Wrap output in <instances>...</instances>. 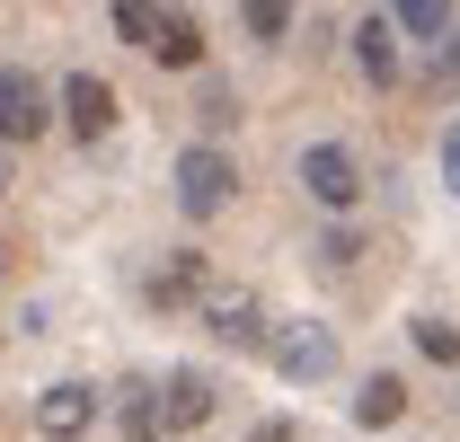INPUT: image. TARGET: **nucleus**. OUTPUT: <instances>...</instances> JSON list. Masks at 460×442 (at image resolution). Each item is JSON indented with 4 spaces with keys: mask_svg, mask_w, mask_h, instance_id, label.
Listing matches in <instances>:
<instances>
[{
    "mask_svg": "<svg viewBox=\"0 0 460 442\" xmlns=\"http://www.w3.org/2000/svg\"><path fill=\"white\" fill-rule=\"evenodd\" d=\"M230 186H239V168H230L213 142H195V151L177 160V213H186V221H213L230 204Z\"/></svg>",
    "mask_w": 460,
    "mask_h": 442,
    "instance_id": "1",
    "label": "nucleus"
},
{
    "mask_svg": "<svg viewBox=\"0 0 460 442\" xmlns=\"http://www.w3.org/2000/svg\"><path fill=\"white\" fill-rule=\"evenodd\" d=\"M301 186H310V204H328V213H354L363 204V168L345 142H310L301 151Z\"/></svg>",
    "mask_w": 460,
    "mask_h": 442,
    "instance_id": "2",
    "label": "nucleus"
},
{
    "mask_svg": "<svg viewBox=\"0 0 460 442\" xmlns=\"http://www.w3.org/2000/svg\"><path fill=\"white\" fill-rule=\"evenodd\" d=\"M89 425H98V389L89 381H54L45 398H36V434L45 442H80Z\"/></svg>",
    "mask_w": 460,
    "mask_h": 442,
    "instance_id": "3",
    "label": "nucleus"
},
{
    "mask_svg": "<svg viewBox=\"0 0 460 442\" xmlns=\"http://www.w3.org/2000/svg\"><path fill=\"white\" fill-rule=\"evenodd\" d=\"M266 354H275V372H284V381H328V372H337V336L310 328V319H301V328H284Z\"/></svg>",
    "mask_w": 460,
    "mask_h": 442,
    "instance_id": "4",
    "label": "nucleus"
},
{
    "mask_svg": "<svg viewBox=\"0 0 460 442\" xmlns=\"http://www.w3.org/2000/svg\"><path fill=\"white\" fill-rule=\"evenodd\" d=\"M54 115H45V89L18 71V62H0V142H36Z\"/></svg>",
    "mask_w": 460,
    "mask_h": 442,
    "instance_id": "5",
    "label": "nucleus"
},
{
    "mask_svg": "<svg viewBox=\"0 0 460 442\" xmlns=\"http://www.w3.org/2000/svg\"><path fill=\"white\" fill-rule=\"evenodd\" d=\"M204 328L222 336V345H275V328H266V310H257L248 292H204Z\"/></svg>",
    "mask_w": 460,
    "mask_h": 442,
    "instance_id": "6",
    "label": "nucleus"
},
{
    "mask_svg": "<svg viewBox=\"0 0 460 442\" xmlns=\"http://www.w3.org/2000/svg\"><path fill=\"white\" fill-rule=\"evenodd\" d=\"M62 115H71L80 142H98V133L115 124V89L98 80V71H71V80H62Z\"/></svg>",
    "mask_w": 460,
    "mask_h": 442,
    "instance_id": "7",
    "label": "nucleus"
},
{
    "mask_svg": "<svg viewBox=\"0 0 460 442\" xmlns=\"http://www.w3.org/2000/svg\"><path fill=\"white\" fill-rule=\"evenodd\" d=\"M354 71H363L372 89L399 80V18H363V27H354Z\"/></svg>",
    "mask_w": 460,
    "mask_h": 442,
    "instance_id": "8",
    "label": "nucleus"
},
{
    "mask_svg": "<svg viewBox=\"0 0 460 442\" xmlns=\"http://www.w3.org/2000/svg\"><path fill=\"white\" fill-rule=\"evenodd\" d=\"M160 416H169V434H195V425L213 416V381H204V372H169V389H160Z\"/></svg>",
    "mask_w": 460,
    "mask_h": 442,
    "instance_id": "9",
    "label": "nucleus"
},
{
    "mask_svg": "<svg viewBox=\"0 0 460 442\" xmlns=\"http://www.w3.org/2000/svg\"><path fill=\"white\" fill-rule=\"evenodd\" d=\"M151 62H169V71H195V62H204V27H195L186 9H169V18H160V36H151Z\"/></svg>",
    "mask_w": 460,
    "mask_h": 442,
    "instance_id": "10",
    "label": "nucleus"
},
{
    "mask_svg": "<svg viewBox=\"0 0 460 442\" xmlns=\"http://www.w3.org/2000/svg\"><path fill=\"white\" fill-rule=\"evenodd\" d=\"M399 416H407V381L372 372V381H363V398H354V425H372V434H381V425H399Z\"/></svg>",
    "mask_w": 460,
    "mask_h": 442,
    "instance_id": "11",
    "label": "nucleus"
},
{
    "mask_svg": "<svg viewBox=\"0 0 460 442\" xmlns=\"http://www.w3.org/2000/svg\"><path fill=\"white\" fill-rule=\"evenodd\" d=\"M390 18H399L416 45H443L452 36V0H390Z\"/></svg>",
    "mask_w": 460,
    "mask_h": 442,
    "instance_id": "12",
    "label": "nucleus"
},
{
    "mask_svg": "<svg viewBox=\"0 0 460 442\" xmlns=\"http://www.w3.org/2000/svg\"><path fill=\"white\" fill-rule=\"evenodd\" d=\"M160 18H169L160 0H115V36H124V45H142V54H151V36H160Z\"/></svg>",
    "mask_w": 460,
    "mask_h": 442,
    "instance_id": "13",
    "label": "nucleus"
},
{
    "mask_svg": "<svg viewBox=\"0 0 460 442\" xmlns=\"http://www.w3.org/2000/svg\"><path fill=\"white\" fill-rule=\"evenodd\" d=\"M186 292H204V257H186V248H177L169 266L151 275V301H186Z\"/></svg>",
    "mask_w": 460,
    "mask_h": 442,
    "instance_id": "14",
    "label": "nucleus"
},
{
    "mask_svg": "<svg viewBox=\"0 0 460 442\" xmlns=\"http://www.w3.org/2000/svg\"><path fill=\"white\" fill-rule=\"evenodd\" d=\"M292 9H301V0H239V18H248V36H257V45H284Z\"/></svg>",
    "mask_w": 460,
    "mask_h": 442,
    "instance_id": "15",
    "label": "nucleus"
},
{
    "mask_svg": "<svg viewBox=\"0 0 460 442\" xmlns=\"http://www.w3.org/2000/svg\"><path fill=\"white\" fill-rule=\"evenodd\" d=\"M124 434H133V442H160V434H169V416H160V389L124 398Z\"/></svg>",
    "mask_w": 460,
    "mask_h": 442,
    "instance_id": "16",
    "label": "nucleus"
},
{
    "mask_svg": "<svg viewBox=\"0 0 460 442\" xmlns=\"http://www.w3.org/2000/svg\"><path fill=\"white\" fill-rule=\"evenodd\" d=\"M416 345H425L434 363H452V372H460V328H452V319H416Z\"/></svg>",
    "mask_w": 460,
    "mask_h": 442,
    "instance_id": "17",
    "label": "nucleus"
},
{
    "mask_svg": "<svg viewBox=\"0 0 460 442\" xmlns=\"http://www.w3.org/2000/svg\"><path fill=\"white\" fill-rule=\"evenodd\" d=\"M310 257H319V266H328V275H345V266H354V257H363V239H354V230H328V239H319V248H310Z\"/></svg>",
    "mask_w": 460,
    "mask_h": 442,
    "instance_id": "18",
    "label": "nucleus"
},
{
    "mask_svg": "<svg viewBox=\"0 0 460 442\" xmlns=\"http://www.w3.org/2000/svg\"><path fill=\"white\" fill-rule=\"evenodd\" d=\"M434 80H443V89H460V27L434 45Z\"/></svg>",
    "mask_w": 460,
    "mask_h": 442,
    "instance_id": "19",
    "label": "nucleus"
},
{
    "mask_svg": "<svg viewBox=\"0 0 460 442\" xmlns=\"http://www.w3.org/2000/svg\"><path fill=\"white\" fill-rule=\"evenodd\" d=\"M443 186H452V195H460V124H452V133H443Z\"/></svg>",
    "mask_w": 460,
    "mask_h": 442,
    "instance_id": "20",
    "label": "nucleus"
},
{
    "mask_svg": "<svg viewBox=\"0 0 460 442\" xmlns=\"http://www.w3.org/2000/svg\"><path fill=\"white\" fill-rule=\"evenodd\" d=\"M0 195H9V151H0Z\"/></svg>",
    "mask_w": 460,
    "mask_h": 442,
    "instance_id": "21",
    "label": "nucleus"
}]
</instances>
